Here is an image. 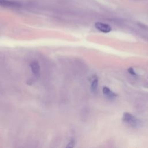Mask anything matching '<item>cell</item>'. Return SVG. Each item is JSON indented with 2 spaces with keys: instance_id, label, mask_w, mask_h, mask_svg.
<instances>
[{
  "instance_id": "6da1fadb",
  "label": "cell",
  "mask_w": 148,
  "mask_h": 148,
  "mask_svg": "<svg viewBox=\"0 0 148 148\" xmlns=\"http://www.w3.org/2000/svg\"><path fill=\"white\" fill-rule=\"evenodd\" d=\"M123 121L128 126L138 128L142 126L141 121L130 113H124L123 115Z\"/></svg>"
},
{
  "instance_id": "7a4b0ae2",
  "label": "cell",
  "mask_w": 148,
  "mask_h": 148,
  "mask_svg": "<svg viewBox=\"0 0 148 148\" xmlns=\"http://www.w3.org/2000/svg\"><path fill=\"white\" fill-rule=\"evenodd\" d=\"M0 6L5 8H16L21 6V4L16 1L9 0H0Z\"/></svg>"
},
{
  "instance_id": "3957f363",
  "label": "cell",
  "mask_w": 148,
  "mask_h": 148,
  "mask_svg": "<svg viewBox=\"0 0 148 148\" xmlns=\"http://www.w3.org/2000/svg\"><path fill=\"white\" fill-rule=\"evenodd\" d=\"M94 25L98 30L104 33H108L112 31L111 27L107 24L101 22H97L95 23Z\"/></svg>"
},
{
  "instance_id": "277c9868",
  "label": "cell",
  "mask_w": 148,
  "mask_h": 148,
  "mask_svg": "<svg viewBox=\"0 0 148 148\" xmlns=\"http://www.w3.org/2000/svg\"><path fill=\"white\" fill-rule=\"evenodd\" d=\"M102 92L103 95L110 100H113L117 97V94L110 89H109V88L108 87H103L102 89Z\"/></svg>"
},
{
  "instance_id": "5b68a950",
  "label": "cell",
  "mask_w": 148,
  "mask_h": 148,
  "mask_svg": "<svg viewBox=\"0 0 148 148\" xmlns=\"http://www.w3.org/2000/svg\"><path fill=\"white\" fill-rule=\"evenodd\" d=\"M30 68L32 73L35 76H38L40 73V65L37 61H33L30 64Z\"/></svg>"
},
{
  "instance_id": "8992f818",
  "label": "cell",
  "mask_w": 148,
  "mask_h": 148,
  "mask_svg": "<svg viewBox=\"0 0 148 148\" xmlns=\"http://www.w3.org/2000/svg\"><path fill=\"white\" fill-rule=\"evenodd\" d=\"M98 84V78L97 77H94L93 78V80H92L91 84V90L92 92L95 93L97 92Z\"/></svg>"
},
{
  "instance_id": "52a82bcc",
  "label": "cell",
  "mask_w": 148,
  "mask_h": 148,
  "mask_svg": "<svg viewBox=\"0 0 148 148\" xmlns=\"http://www.w3.org/2000/svg\"><path fill=\"white\" fill-rule=\"evenodd\" d=\"M128 72H129L130 74H131V75H136V72H135L134 69L132 68H129L128 69Z\"/></svg>"
},
{
  "instance_id": "ba28073f",
  "label": "cell",
  "mask_w": 148,
  "mask_h": 148,
  "mask_svg": "<svg viewBox=\"0 0 148 148\" xmlns=\"http://www.w3.org/2000/svg\"><path fill=\"white\" fill-rule=\"evenodd\" d=\"M74 144H75V141H74L73 140H71L69 142V143H68V145L66 146V147H73Z\"/></svg>"
}]
</instances>
